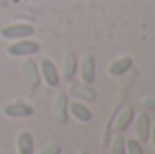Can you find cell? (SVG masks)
I'll use <instances>...</instances> for the list:
<instances>
[{
	"label": "cell",
	"instance_id": "1",
	"mask_svg": "<svg viewBox=\"0 0 155 154\" xmlns=\"http://www.w3.org/2000/svg\"><path fill=\"white\" fill-rule=\"evenodd\" d=\"M5 51H7L9 56H15V58L35 56L36 53H40V44L36 40H31V38H20V40H15L13 44H9Z\"/></svg>",
	"mask_w": 155,
	"mask_h": 154
},
{
	"label": "cell",
	"instance_id": "2",
	"mask_svg": "<svg viewBox=\"0 0 155 154\" xmlns=\"http://www.w3.org/2000/svg\"><path fill=\"white\" fill-rule=\"evenodd\" d=\"M35 35V27L31 24L25 22H16V24H9L5 27L0 29V37L4 40H20V38H31Z\"/></svg>",
	"mask_w": 155,
	"mask_h": 154
},
{
	"label": "cell",
	"instance_id": "3",
	"mask_svg": "<svg viewBox=\"0 0 155 154\" xmlns=\"http://www.w3.org/2000/svg\"><path fill=\"white\" fill-rule=\"evenodd\" d=\"M38 67H40V76H41V80L45 82V85H47V87H51V89L60 87L61 75H60V71H58L56 64H54L51 58H41V60H40V64H38Z\"/></svg>",
	"mask_w": 155,
	"mask_h": 154
},
{
	"label": "cell",
	"instance_id": "4",
	"mask_svg": "<svg viewBox=\"0 0 155 154\" xmlns=\"http://www.w3.org/2000/svg\"><path fill=\"white\" fill-rule=\"evenodd\" d=\"M69 94L74 96L79 102H85V103L97 100V93L92 89V85L83 83V82H74V80L69 82Z\"/></svg>",
	"mask_w": 155,
	"mask_h": 154
},
{
	"label": "cell",
	"instance_id": "5",
	"mask_svg": "<svg viewBox=\"0 0 155 154\" xmlns=\"http://www.w3.org/2000/svg\"><path fill=\"white\" fill-rule=\"evenodd\" d=\"M78 71H79V78L83 83L92 85L96 82V58L92 54H83L81 60L78 62Z\"/></svg>",
	"mask_w": 155,
	"mask_h": 154
},
{
	"label": "cell",
	"instance_id": "6",
	"mask_svg": "<svg viewBox=\"0 0 155 154\" xmlns=\"http://www.w3.org/2000/svg\"><path fill=\"white\" fill-rule=\"evenodd\" d=\"M22 75L25 78V82L31 85V87H38L40 82H41V76H40V67H38V62L33 58V56H25L22 60Z\"/></svg>",
	"mask_w": 155,
	"mask_h": 154
},
{
	"label": "cell",
	"instance_id": "7",
	"mask_svg": "<svg viewBox=\"0 0 155 154\" xmlns=\"http://www.w3.org/2000/svg\"><path fill=\"white\" fill-rule=\"evenodd\" d=\"M52 113L60 125L69 123V94L67 93H58L52 103Z\"/></svg>",
	"mask_w": 155,
	"mask_h": 154
},
{
	"label": "cell",
	"instance_id": "8",
	"mask_svg": "<svg viewBox=\"0 0 155 154\" xmlns=\"http://www.w3.org/2000/svg\"><path fill=\"white\" fill-rule=\"evenodd\" d=\"M135 121V136L141 143H146L150 142V131H152V120L150 114L146 111H141L139 114L134 118Z\"/></svg>",
	"mask_w": 155,
	"mask_h": 154
},
{
	"label": "cell",
	"instance_id": "9",
	"mask_svg": "<svg viewBox=\"0 0 155 154\" xmlns=\"http://www.w3.org/2000/svg\"><path fill=\"white\" fill-rule=\"evenodd\" d=\"M2 113L7 118H29L35 114V107L25 102H11V103L4 105Z\"/></svg>",
	"mask_w": 155,
	"mask_h": 154
},
{
	"label": "cell",
	"instance_id": "10",
	"mask_svg": "<svg viewBox=\"0 0 155 154\" xmlns=\"http://www.w3.org/2000/svg\"><path fill=\"white\" fill-rule=\"evenodd\" d=\"M69 116H72L76 121L88 123L92 120V111H90V107L85 102L74 100V102H69Z\"/></svg>",
	"mask_w": 155,
	"mask_h": 154
},
{
	"label": "cell",
	"instance_id": "11",
	"mask_svg": "<svg viewBox=\"0 0 155 154\" xmlns=\"http://www.w3.org/2000/svg\"><path fill=\"white\" fill-rule=\"evenodd\" d=\"M134 118H135V109L126 105L124 109L119 111V114L116 116V121H114V131L116 132H124L132 123H134Z\"/></svg>",
	"mask_w": 155,
	"mask_h": 154
},
{
	"label": "cell",
	"instance_id": "12",
	"mask_svg": "<svg viewBox=\"0 0 155 154\" xmlns=\"http://www.w3.org/2000/svg\"><path fill=\"white\" fill-rule=\"evenodd\" d=\"M16 152L35 154V136L31 131H20L16 136Z\"/></svg>",
	"mask_w": 155,
	"mask_h": 154
},
{
	"label": "cell",
	"instance_id": "13",
	"mask_svg": "<svg viewBox=\"0 0 155 154\" xmlns=\"http://www.w3.org/2000/svg\"><path fill=\"white\" fill-rule=\"evenodd\" d=\"M132 67H134V58L132 56H119L108 65V73L112 76H124Z\"/></svg>",
	"mask_w": 155,
	"mask_h": 154
},
{
	"label": "cell",
	"instance_id": "14",
	"mask_svg": "<svg viewBox=\"0 0 155 154\" xmlns=\"http://www.w3.org/2000/svg\"><path fill=\"white\" fill-rule=\"evenodd\" d=\"M76 75H78V56L76 53L69 51L63 56V78L67 82H71V80L76 78Z\"/></svg>",
	"mask_w": 155,
	"mask_h": 154
},
{
	"label": "cell",
	"instance_id": "15",
	"mask_svg": "<svg viewBox=\"0 0 155 154\" xmlns=\"http://www.w3.org/2000/svg\"><path fill=\"white\" fill-rule=\"evenodd\" d=\"M110 154H126V138H123L121 132H116V136L112 138Z\"/></svg>",
	"mask_w": 155,
	"mask_h": 154
},
{
	"label": "cell",
	"instance_id": "16",
	"mask_svg": "<svg viewBox=\"0 0 155 154\" xmlns=\"http://www.w3.org/2000/svg\"><path fill=\"white\" fill-rule=\"evenodd\" d=\"M126 154H144L143 143L135 138H128L126 140Z\"/></svg>",
	"mask_w": 155,
	"mask_h": 154
},
{
	"label": "cell",
	"instance_id": "17",
	"mask_svg": "<svg viewBox=\"0 0 155 154\" xmlns=\"http://www.w3.org/2000/svg\"><path fill=\"white\" fill-rule=\"evenodd\" d=\"M38 154H61V145L60 143H51V145L43 147Z\"/></svg>",
	"mask_w": 155,
	"mask_h": 154
},
{
	"label": "cell",
	"instance_id": "18",
	"mask_svg": "<svg viewBox=\"0 0 155 154\" xmlns=\"http://www.w3.org/2000/svg\"><path fill=\"white\" fill-rule=\"evenodd\" d=\"M143 107L146 111H155V96H146L143 100Z\"/></svg>",
	"mask_w": 155,
	"mask_h": 154
},
{
	"label": "cell",
	"instance_id": "19",
	"mask_svg": "<svg viewBox=\"0 0 155 154\" xmlns=\"http://www.w3.org/2000/svg\"><path fill=\"white\" fill-rule=\"evenodd\" d=\"M150 142L155 147V123H152V131H150Z\"/></svg>",
	"mask_w": 155,
	"mask_h": 154
},
{
	"label": "cell",
	"instance_id": "20",
	"mask_svg": "<svg viewBox=\"0 0 155 154\" xmlns=\"http://www.w3.org/2000/svg\"><path fill=\"white\" fill-rule=\"evenodd\" d=\"M78 154H88L87 151H78Z\"/></svg>",
	"mask_w": 155,
	"mask_h": 154
}]
</instances>
